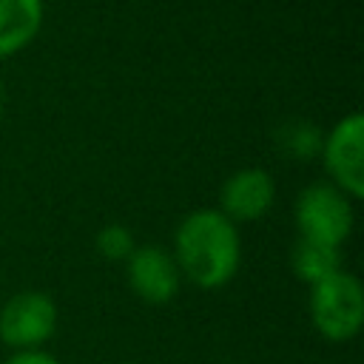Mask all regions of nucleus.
Returning a JSON list of instances; mask_svg holds the SVG:
<instances>
[{"label": "nucleus", "mask_w": 364, "mask_h": 364, "mask_svg": "<svg viewBox=\"0 0 364 364\" xmlns=\"http://www.w3.org/2000/svg\"><path fill=\"white\" fill-rule=\"evenodd\" d=\"M324 168L338 191L350 199L364 196V117L358 111L341 117L321 139Z\"/></svg>", "instance_id": "4"}, {"label": "nucleus", "mask_w": 364, "mask_h": 364, "mask_svg": "<svg viewBox=\"0 0 364 364\" xmlns=\"http://www.w3.org/2000/svg\"><path fill=\"white\" fill-rule=\"evenodd\" d=\"M125 279L128 287L148 304H168L179 293L182 273L173 259L159 245H139L125 259Z\"/></svg>", "instance_id": "6"}, {"label": "nucleus", "mask_w": 364, "mask_h": 364, "mask_svg": "<svg viewBox=\"0 0 364 364\" xmlns=\"http://www.w3.org/2000/svg\"><path fill=\"white\" fill-rule=\"evenodd\" d=\"M57 330V307L40 290L14 293L0 307V341L11 350H37Z\"/></svg>", "instance_id": "5"}, {"label": "nucleus", "mask_w": 364, "mask_h": 364, "mask_svg": "<svg viewBox=\"0 0 364 364\" xmlns=\"http://www.w3.org/2000/svg\"><path fill=\"white\" fill-rule=\"evenodd\" d=\"M293 213H296V228L301 239L333 245V247H341V242H347L355 225L353 199L344 191H338L333 182L307 185L299 193Z\"/></svg>", "instance_id": "3"}, {"label": "nucleus", "mask_w": 364, "mask_h": 364, "mask_svg": "<svg viewBox=\"0 0 364 364\" xmlns=\"http://www.w3.org/2000/svg\"><path fill=\"white\" fill-rule=\"evenodd\" d=\"M173 259L179 273L202 290L228 284L242 262L236 222H230L219 208L191 210L173 233Z\"/></svg>", "instance_id": "1"}, {"label": "nucleus", "mask_w": 364, "mask_h": 364, "mask_svg": "<svg viewBox=\"0 0 364 364\" xmlns=\"http://www.w3.org/2000/svg\"><path fill=\"white\" fill-rule=\"evenodd\" d=\"M0 111H3V85H0Z\"/></svg>", "instance_id": "13"}, {"label": "nucleus", "mask_w": 364, "mask_h": 364, "mask_svg": "<svg viewBox=\"0 0 364 364\" xmlns=\"http://www.w3.org/2000/svg\"><path fill=\"white\" fill-rule=\"evenodd\" d=\"M290 267H293L296 279H301L304 284H316L341 270V253L333 245L299 239V245L290 253Z\"/></svg>", "instance_id": "9"}, {"label": "nucleus", "mask_w": 364, "mask_h": 364, "mask_svg": "<svg viewBox=\"0 0 364 364\" xmlns=\"http://www.w3.org/2000/svg\"><path fill=\"white\" fill-rule=\"evenodd\" d=\"M279 145L287 156L293 159H313L318 151H321V139L324 134L313 125V122H304V119H296V122H287L282 131H279Z\"/></svg>", "instance_id": "10"}, {"label": "nucleus", "mask_w": 364, "mask_h": 364, "mask_svg": "<svg viewBox=\"0 0 364 364\" xmlns=\"http://www.w3.org/2000/svg\"><path fill=\"white\" fill-rule=\"evenodd\" d=\"M273 196H276V185L264 168H242L222 182L219 210L230 222H253L270 210Z\"/></svg>", "instance_id": "7"}, {"label": "nucleus", "mask_w": 364, "mask_h": 364, "mask_svg": "<svg viewBox=\"0 0 364 364\" xmlns=\"http://www.w3.org/2000/svg\"><path fill=\"white\" fill-rule=\"evenodd\" d=\"M94 245H97L100 256L108 259V262H125V259L131 256V250L136 247L134 233H131L125 225H105V228L97 233Z\"/></svg>", "instance_id": "11"}, {"label": "nucleus", "mask_w": 364, "mask_h": 364, "mask_svg": "<svg viewBox=\"0 0 364 364\" xmlns=\"http://www.w3.org/2000/svg\"><path fill=\"white\" fill-rule=\"evenodd\" d=\"M310 321L327 341H350L364 324V287L353 273H333L310 284Z\"/></svg>", "instance_id": "2"}, {"label": "nucleus", "mask_w": 364, "mask_h": 364, "mask_svg": "<svg viewBox=\"0 0 364 364\" xmlns=\"http://www.w3.org/2000/svg\"><path fill=\"white\" fill-rule=\"evenodd\" d=\"M43 26V0H0V60L23 51Z\"/></svg>", "instance_id": "8"}, {"label": "nucleus", "mask_w": 364, "mask_h": 364, "mask_svg": "<svg viewBox=\"0 0 364 364\" xmlns=\"http://www.w3.org/2000/svg\"><path fill=\"white\" fill-rule=\"evenodd\" d=\"M3 364H60V361L43 347H37V350H14V355H9Z\"/></svg>", "instance_id": "12"}]
</instances>
